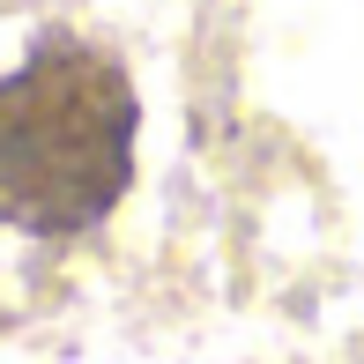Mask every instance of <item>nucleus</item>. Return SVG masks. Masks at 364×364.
Listing matches in <instances>:
<instances>
[{
	"label": "nucleus",
	"instance_id": "1",
	"mask_svg": "<svg viewBox=\"0 0 364 364\" xmlns=\"http://www.w3.org/2000/svg\"><path fill=\"white\" fill-rule=\"evenodd\" d=\"M201 30L208 0H0V327L134 223Z\"/></svg>",
	"mask_w": 364,
	"mask_h": 364
}]
</instances>
